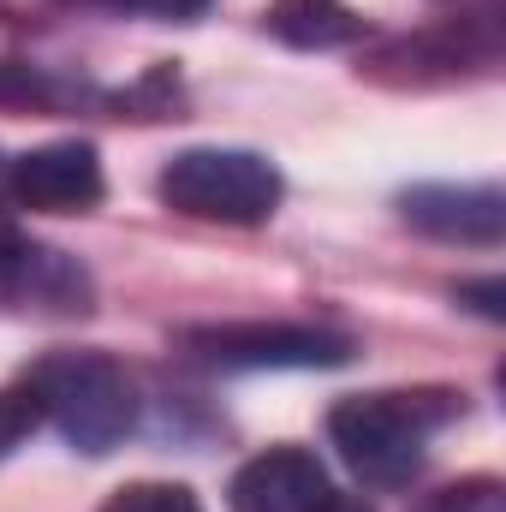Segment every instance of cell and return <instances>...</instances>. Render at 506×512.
<instances>
[{
  "mask_svg": "<svg viewBox=\"0 0 506 512\" xmlns=\"http://www.w3.org/2000/svg\"><path fill=\"white\" fill-rule=\"evenodd\" d=\"M459 417V393L447 387H417V393H358L328 411V441L352 465V477L399 489L423 471V453L435 429Z\"/></svg>",
  "mask_w": 506,
  "mask_h": 512,
  "instance_id": "cell-1",
  "label": "cell"
},
{
  "mask_svg": "<svg viewBox=\"0 0 506 512\" xmlns=\"http://www.w3.org/2000/svg\"><path fill=\"white\" fill-rule=\"evenodd\" d=\"M18 393L78 453H114L137 429V382L108 352H48L42 364L24 370Z\"/></svg>",
  "mask_w": 506,
  "mask_h": 512,
  "instance_id": "cell-2",
  "label": "cell"
},
{
  "mask_svg": "<svg viewBox=\"0 0 506 512\" xmlns=\"http://www.w3.org/2000/svg\"><path fill=\"white\" fill-rule=\"evenodd\" d=\"M161 203L191 221L221 227H262L280 209V167L256 149H185L155 179Z\"/></svg>",
  "mask_w": 506,
  "mask_h": 512,
  "instance_id": "cell-3",
  "label": "cell"
},
{
  "mask_svg": "<svg viewBox=\"0 0 506 512\" xmlns=\"http://www.w3.org/2000/svg\"><path fill=\"white\" fill-rule=\"evenodd\" d=\"M185 352L215 370H340L352 340L310 322H209L185 328Z\"/></svg>",
  "mask_w": 506,
  "mask_h": 512,
  "instance_id": "cell-4",
  "label": "cell"
},
{
  "mask_svg": "<svg viewBox=\"0 0 506 512\" xmlns=\"http://www.w3.org/2000/svg\"><path fill=\"white\" fill-rule=\"evenodd\" d=\"M0 310H48V316H84L90 310V274L54 245L24 239L0 221Z\"/></svg>",
  "mask_w": 506,
  "mask_h": 512,
  "instance_id": "cell-5",
  "label": "cell"
},
{
  "mask_svg": "<svg viewBox=\"0 0 506 512\" xmlns=\"http://www.w3.org/2000/svg\"><path fill=\"white\" fill-rule=\"evenodd\" d=\"M6 185L24 209H54V215H84L102 203L108 179H102V155L78 137L66 143H42V149H24L12 167H6Z\"/></svg>",
  "mask_w": 506,
  "mask_h": 512,
  "instance_id": "cell-6",
  "label": "cell"
},
{
  "mask_svg": "<svg viewBox=\"0 0 506 512\" xmlns=\"http://www.w3.org/2000/svg\"><path fill=\"white\" fill-rule=\"evenodd\" d=\"M227 501H233V512H334L340 507L322 459L304 453V447H268V453L245 459L233 471Z\"/></svg>",
  "mask_w": 506,
  "mask_h": 512,
  "instance_id": "cell-7",
  "label": "cell"
},
{
  "mask_svg": "<svg viewBox=\"0 0 506 512\" xmlns=\"http://www.w3.org/2000/svg\"><path fill=\"white\" fill-rule=\"evenodd\" d=\"M399 215L441 239V245H483L495 251L506 233V197L501 185H411L399 197Z\"/></svg>",
  "mask_w": 506,
  "mask_h": 512,
  "instance_id": "cell-8",
  "label": "cell"
},
{
  "mask_svg": "<svg viewBox=\"0 0 506 512\" xmlns=\"http://www.w3.org/2000/svg\"><path fill=\"white\" fill-rule=\"evenodd\" d=\"M268 30L292 48H340V42L364 36V18L346 0H274Z\"/></svg>",
  "mask_w": 506,
  "mask_h": 512,
  "instance_id": "cell-9",
  "label": "cell"
},
{
  "mask_svg": "<svg viewBox=\"0 0 506 512\" xmlns=\"http://www.w3.org/2000/svg\"><path fill=\"white\" fill-rule=\"evenodd\" d=\"M102 512H203V501L185 483H126L102 501Z\"/></svg>",
  "mask_w": 506,
  "mask_h": 512,
  "instance_id": "cell-10",
  "label": "cell"
},
{
  "mask_svg": "<svg viewBox=\"0 0 506 512\" xmlns=\"http://www.w3.org/2000/svg\"><path fill=\"white\" fill-rule=\"evenodd\" d=\"M429 512H506V495L495 477H471V483H453V489H441Z\"/></svg>",
  "mask_w": 506,
  "mask_h": 512,
  "instance_id": "cell-11",
  "label": "cell"
},
{
  "mask_svg": "<svg viewBox=\"0 0 506 512\" xmlns=\"http://www.w3.org/2000/svg\"><path fill=\"white\" fill-rule=\"evenodd\" d=\"M30 423H36V411H30V399L24 393H0V459L30 435Z\"/></svg>",
  "mask_w": 506,
  "mask_h": 512,
  "instance_id": "cell-12",
  "label": "cell"
},
{
  "mask_svg": "<svg viewBox=\"0 0 506 512\" xmlns=\"http://www.w3.org/2000/svg\"><path fill=\"white\" fill-rule=\"evenodd\" d=\"M459 304H471L477 316L501 322V316H506V286H501V280H483V286H459Z\"/></svg>",
  "mask_w": 506,
  "mask_h": 512,
  "instance_id": "cell-13",
  "label": "cell"
},
{
  "mask_svg": "<svg viewBox=\"0 0 506 512\" xmlns=\"http://www.w3.org/2000/svg\"><path fill=\"white\" fill-rule=\"evenodd\" d=\"M96 6H120V12H155V18H191L209 0H96Z\"/></svg>",
  "mask_w": 506,
  "mask_h": 512,
  "instance_id": "cell-14",
  "label": "cell"
}]
</instances>
